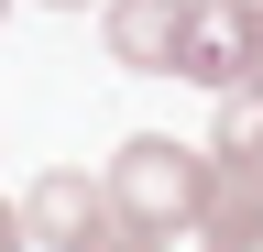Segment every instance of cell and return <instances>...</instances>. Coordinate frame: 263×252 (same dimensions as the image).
I'll return each mask as SVG.
<instances>
[{
    "mask_svg": "<svg viewBox=\"0 0 263 252\" xmlns=\"http://www.w3.org/2000/svg\"><path fill=\"white\" fill-rule=\"evenodd\" d=\"M209 153H219V165H263V66L219 88V121H209Z\"/></svg>",
    "mask_w": 263,
    "mask_h": 252,
    "instance_id": "obj_6",
    "label": "cell"
},
{
    "mask_svg": "<svg viewBox=\"0 0 263 252\" xmlns=\"http://www.w3.org/2000/svg\"><path fill=\"white\" fill-rule=\"evenodd\" d=\"M0 11H11V0H0Z\"/></svg>",
    "mask_w": 263,
    "mask_h": 252,
    "instance_id": "obj_11",
    "label": "cell"
},
{
    "mask_svg": "<svg viewBox=\"0 0 263 252\" xmlns=\"http://www.w3.org/2000/svg\"><path fill=\"white\" fill-rule=\"evenodd\" d=\"M263 44H252V0H186V44H176V77L186 88H230L252 77Z\"/></svg>",
    "mask_w": 263,
    "mask_h": 252,
    "instance_id": "obj_3",
    "label": "cell"
},
{
    "mask_svg": "<svg viewBox=\"0 0 263 252\" xmlns=\"http://www.w3.org/2000/svg\"><path fill=\"white\" fill-rule=\"evenodd\" d=\"M0 252H33V230H22V208H0Z\"/></svg>",
    "mask_w": 263,
    "mask_h": 252,
    "instance_id": "obj_8",
    "label": "cell"
},
{
    "mask_svg": "<svg viewBox=\"0 0 263 252\" xmlns=\"http://www.w3.org/2000/svg\"><path fill=\"white\" fill-rule=\"evenodd\" d=\"M209 143H176V132H132L110 153V208H121V230H154V241H176L197 230V208H209Z\"/></svg>",
    "mask_w": 263,
    "mask_h": 252,
    "instance_id": "obj_1",
    "label": "cell"
},
{
    "mask_svg": "<svg viewBox=\"0 0 263 252\" xmlns=\"http://www.w3.org/2000/svg\"><path fill=\"white\" fill-rule=\"evenodd\" d=\"M88 252H176V241H154V230H110V241H88Z\"/></svg>",
    "mask_w": 263,
    "mask_h": 252,
    "instance_id": "obj_7",
    "label": "cell"
},
{
    "mask_svg": "<svg viewBox=\"0 0 263 252\" xmlns=\"http://www.w3.org/2000/svg\"><path fill=\"white\" fill-rule=\"evenodd\" d=\"M176 44H186V0H110V66L176 77Z\"/></svg>",
    "mask_w": 263,
    "mask_h": 252,
    "instance_id": "obj_4",
    "label": "cell"
},
{
    "mask_svg": "<svg viewBox=\"0 0 263 252\" xmlns=\"http://www.w3.org/2000/svg\"><path fill=\"white\" fill-rule=\"evenodd\" d=\"M55 11H88V0H55Z\"/></svg>",
    "mask_w": 263,
    "mask_h": 252,
    "instance_id": "obj_10",
    "label": "cell"
},
{
    "mask_svg": "<svg viewBox=\"0 0 263 252\" xmlns=\"http://www.w3.org/2000/svg\"><path fill=\"white\" fill-rule=\"evenodd\" d=\"M22 230L33 241H55V252H88V241H110L121 230V208H110V176H77V165H55V176H33V198H22Z\"/></svg>",
    "mask_w": 263,
    "mask_h": 252,
    "instance_id": "obj_2",
    "label": "cell"
},
{
    "mask_svg": "<svg viewBox=\"0 0 263 252\" xmlns=\"http://www.w3.org/2000/svg\"><path fill=\"white\" fill-rule=\"evenodd\" d=\"M219 165V153H209ZM197 252H263V165H219L197 208Z\"/></svg>",
    "mask_w": 263,
    "mask_h": 252,
    "instance_id": "obj_5",
    "label": "cell"
},
{
    "mask_svg": "<svg viewBox=\"0 0 263 252\" xmlns=\"http://www.w3.org/2000/svg\"><path fill=\"white\" fill-rule=\"evenodd\" d=\"M252 44H263V0H252Z\"/></svg>",
    "mask_w": 263,
    "mask_h": 252,
    "instance_id": "obj_9",
    "label": "cell"
}]
</instances>
